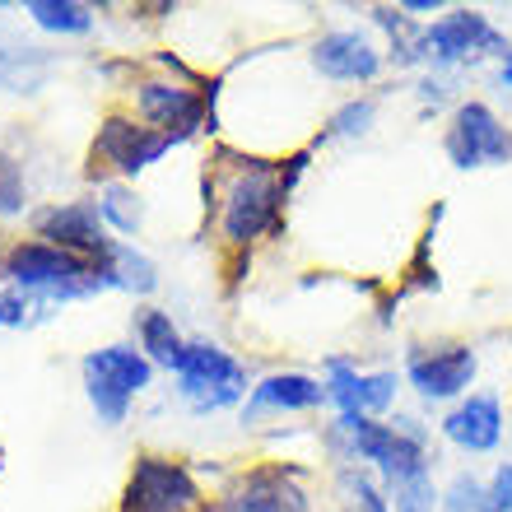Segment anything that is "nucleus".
<instances>
[{"label": "nucleus", "mask_w": 512, "mask_h": 512, "mask_svg": "<svg viewBox=\"0 0 512 512\" xmlns=\"http://www.w3.org/2000/svg\"><path fill=\"white\" fill-rule=\"evenodd\" d=\"M173 145H177L173 135L135 126V122H126V117H108L103 131H98V154L108 163H117L122 173H140V168H149L154 159H163Z\"/></svg>", "instance_id": "obj_12"}, {"label": "nucleus", "mask_w": 512, "mask_h": 512, "mask_svg": "<svg viewBox=\"0 0 512 512\" xmlns=\"http://www.w3.org/2000/svg\"><path fill=\"white\" fill-rule=\"evenodd\" d=\"M485 52L508 56V42L485 14L475 10H452L443 14L438 24L419 28L415 38V61H429V66H461V61H475Z\"/></svg>", "instance_id": "obj_5"}, {"label": "nucleus", "mask_w": 512, "mask_h": 512, "mask_svg": "<svg viewBox=\"0 0 512 512\" xmlns=\"http://www.w3.org/2000/svg\"><path fill=\"white\" fill-rule=\"evenodd\" d=\"M443 433L461 447V452H494L503 438L499 396H466V401L443 419Z\"/></svg>", "instance_id": "obj_15"}, {"label": "nucleus", "mask_w": 512, "mask_h": 512, "mask_svg": "<svg viewBox=\"0 0 512 512\" xmlns=\"http://www.w3.org/2000/svg\"><path fill=\"white\" fill-rule=\"evenodd\" d=\"M177 378H182V396L196 410H224L247 391V373L238 359H229L215 345H187L177 359Z\"/></svg>", "instance_id": "obj_6"}, {"label": "nucleus", "mask_w": 512, "mask_h": 512, "mask_svg": "<svg viewBox=\"0 0 512 512\" xmlns=\"http://www.w3.org/2000/svg\"><path fill=\"white\" fill-rule=\"evenodd\" d=\"M33 224L47 238V247H61L70 256H84V261H98V266H112V256H117V243L103 238L94 205H56V210H42Z\"/></svg>", "instance_id": "obj_9"}, {"label": "nucleus", "mask_w": 512, "mask_h": 512, "mask_svg": "<svg viewBox=\"0 0 512 512\" xmlns=\"http://www.w3.org/2000/svg\"><path fill=\"white\" fill-rule=\"evenodd\" d=\"M405 378H410V387H415L424 401H452V396H461V391L471 387L475 350L471 345H438V350L410 354Z\"/></svg>", "instance_id": "obj_10"}, {"label": "nucleus", "mask_w": 512, "mask_h": 512, "mask_svg": "<svg viewBox=\"0 0 512 512\" xmlns=\"http://www.w3.org/2000/svg\"><path fill=\"white\" fill-rule=\"evenodd\" d=\"M196 485L177 461H154L145 457L135 466L131 485H126V503L122 512H191L196 508Z\"/></svg>", "instance_id": "obj_8"}, {"label": "nucleus", "mask_w": 512, "mask_h": 512, "mask_svg": "<svg viewBox=\"0 0 512 512\" xmlns=\"http://www.w3.org/2000/svg\"><path fill=\"white\" fill-rule=\"evenodd\" d=\"M312 66L322 70L326 80L359 84V80H373L382 70V52L364 38V33L340 28V33H326V38L312 47Z\"/></svg>", "instance_id": "obj_13"}, {"label": "nucleus", "mask_w": 512, "mask_h": 512, "mask_svg": "<svg viewBox=\"0 0 512 512\" xmlns=\"http://www.w3.org/2000/svg\"><path fill=\"white\" fill-rule=\"evenodd\" d=\"M5 270H10L14 284H24V289H33L42 298H80V294L103 289V284H117L112 280V266H98V261H84V256H70L47 243L14 247Z\"/></svg>", "instance_id": "obj_2"}, {"label": "nucleus", "mask_w": 512, "mask_h": 512, "mask_svg": "<svg viewBox=\"0 0 512 512\" xmlns=\"http://www.w3.org/2000/svg\"><path fill=\"white\" fill-rule=\"evenodd\" d=\"M326 401H336L340 415H378L396 401V373H354L350 364H331Z\"/></svg>", "instance_id": "obj_14"}, {"label": "nucleus", "mask_w": 512, "mask_h": 512, "mask_svg": "<svg viewBox=\"0 0 512 512\" xmlns=\"http://www.w3.org/2000/svg\"><path fill=\"white\" fill-rule=\"evenodd\" d=\"M98 210H103V215H108L122 233H135V229H140V205H135V196H131L126 187H108V191H103Z\"/></svg>", "instance_id": "obj_23"}, {"label": "nucleus", "mask_w": 512, "mask_h": 512, "mask_svg": "<svg viewBox=\"0 0 512 512\" xmlns=\"http://www.w3.org/2000/svg\"><path fill=\"white\" fill-rule=\"evenodd\" d=\"M489 503H494V512H512V461H503L489 480Z\"/></svg>", "instance_id": "obj_26"}, {"label": "nucleus", "mask_w": 512, "mask_h": 512, "mask_svg": "<svg viewBox=\"0 0 512 512\" xmlns=\"http://www.w3.org/2000/svg\"><path fill=\"white\" fill-rule=\"evenodd\" d=\"M149 378H154L149 359L126 350V345H108V350H94L84 359V387H89V401H94L103 424H122L131 396L145 391Z\"/></svg>", "instance_id": "obj_4"}, {"label": "nucleus", "mask_w": 512, "mask_h": 512, "mask_svg": "<svg viewBox=\"0 0 512 512\" xmlns=\"http://www.w3.org/2000/svg\"><path fill=\"white\" fill-rule=\"evenodd\" d=\"M447 159L457 168H480V163L512 159V131L485 108V103H461L452 126H447Z\"/></svg>", "instance_id": "obj_7"}, {"label": "nucleus", "mask_w": 512, "mask_h": 512, "mask_svg": "<svg viewBox=\"0 0 512 512\" xmlns=\"http://www.w3.org/2000/svg\"><path fill=\"white\" fill-rule=\"evenodd\" d=\"M24 210V173L10 154H0V215H19Z\"/></svg>", "instance_id": "obj_24"}, {"label": "nucleus", "mask_w": 512, "mask_h": 512, "mask_svg": "<svg viewBox=\"0 0 512 512\" xmlns=\"http://www.w3.org/2000/svg\"><path fill=\"white\" fill-rule=\"evenodd\" d=\"M219 512H308V494L298 489L294 475L275 471V466H261V471H247L224 494Z\"/></svg>", "instance_id": "obj_11"}, {"label": "nucleus", "mask_w": 512, "mask_h": 512, "mask_svg": "<svg viewBox=\"0 0 512 512\" xmlns=\"http://www.w3.org/2000/svg\"><path fill=\"white\" fill-rule=\"evenodd\" d=\"M443 512H494V503H489V485H480L475 475H457L443 494Z\"/></svg>", "instance_id": "obj_22"}, {"label": "nucleus", "mask_w": 512, "mask_h": 512, "mask_svg": "<svg viewBox=\"0 0 512 512\" xmlns=\"http://www.w3.org/2000/svg\"><path fill=\"white\" fill-rule=\"evenodd\" d=\"M368 122H373V98H354L331 117V131L326 135H364Z\"/></svg>", "instance_id": "obj_25"}, {"label": "nucleus", "mask_w": 512, "mask_h": 512, "mask_svg": "<svg viewBox=\"0 0 512 512\" xmlns=\"http://www.w3.org/2000/svg\"><path fill=\"white\" fill-rule=\"evenodd\" d=\"M140 112H145L154 126H163V135H191L205 117V103L191 89H177V84H140Z\"/></svg>", "instance_id": "obj_16"}, {"label": "nucleus", "mask_w": 512, "mask_h": 512, "mask_svg": "<svg viewBox=\"0 0 512 512\" xmlns=\"http://www.w3.org/2000/svg\"><path fill=\"white\" fill-rule=\"evenodd\" d=\"M140 340H145L149 359H154V364H168V368H173L177 359H182V350H187L173 331V317H168V312H154V308L140 312Z\"/></svg>", "instance_id": "obj_19"}, {"label": "nucleus", "mask_w": 512, "mask_h": 512, "mask_svg": "<svg viewBox=\"0 0 512 512\" xmlns=\"http://www.w3.org/2000/svg\"><path fill=\"white\" fill-rule=\"evenodd\" d=\"M326 401V382H312L303 373H270L266 382H256L252 401H247V419L261 410H312Z\"/></svg>", "instance_id": "obj_17"}, {"label": "nucleus", "mask_w": 512, "mask_h": 512, "mask_svg": "<svg viewBox=\"0 0 512 512\" xmlns=\"http://www.w3.org/2000/svg\"><path fill=\"white\" fill-rule=\"evenodd\" d=\"M28 14L38 28H52V33H89L94 28V10L75 5V0H33Z\"/></svg>", "instance_id": "obj_18"}, {"label": "nucleus", "mask_w": 512, "mask_h": 512, "mask_svg": "<svg viewBox=\"0 0 512 512\" xmlns=\"http://www.w3.org/2000/svg\"><path fill=\"white\" fill-rule=\"evenodd\" d=\"M340 489H345L350 512H391V499H382V489L373 485V475H364L359 466H345V471H340Z\"/></svg>", "instance_id": "obj_21"}, {"label": "nucleus", "mask_w": 512, "mask_h": 512, "mask_svg": "<svg viewBox=\"0 0 512 512\" xmlns=\"http://www.w3.org/2000/svg\"><path fill=\"white\" fill-rule=\"evenodd\" d=\"M284 191H289V182H284L270 163L247 159V168L229 182V201H224V238L238 243V247H247L252 238H261V233L275 224V215H280Z\"/></svg>", "instance_id": "obj_3"}, {"label": "nucleus", "mask_w": 512, "mask_h": 512, "mask_svg": "<svg viewBox=\"0 0 512 512\" xmlns=\"http://www.w3.org/2000/svg\"><path fill=\"white\" fill-rule=\"evenodd\" d=\"M438 489H433L429 466L424 471H410L401 480H391V508L396 512H438Z\"/></svg>", "instance_id": "obj_20"}, {"label": "nucleus", "mask_w": 512, "mask_h": 512, "mask_svg": "<svg viewBox=\"0 0 512 512\" xmlns=\"http://www.w3.org/2000/svg\"><path fill=\"white\" fill-rule=\"evenodd\" d=\"M0 461H5V452H0Z\"/></svg>", "instance_id": "obj_28"}, {"label": "nucleus", "mask_w": 512, "mask_h": 512, "mask_svg": "<svg viewBox=\"0 0 512 512\" xmlns=\"http://www.w3.org/2000/svg\"><path fill=\"white\" fill-rule=\"evenodd\" d=\"M503 84L512 89V47H508V56H503Z\"/></svg>", "instance_id": "obj_27"}, {"label": "nucleus", "mask_w": 512, "mask_h": 512, "mask_svg": "<svg viewBox=\"0 0 512 512\" xmlns=\"http://www.w3.org/2000/svg\"><path fill=\"white\" fill-rule=\"evenodd\" d=\"M331 438L345 447V457L373 461V466L387 475V485L391 480H401V475L424 471V466H429V461H424V443H429V433L419 429L415 419L378 424L373 415H340Z\"/></svg>", "instance_id": "obj_1"}]
</instances>
